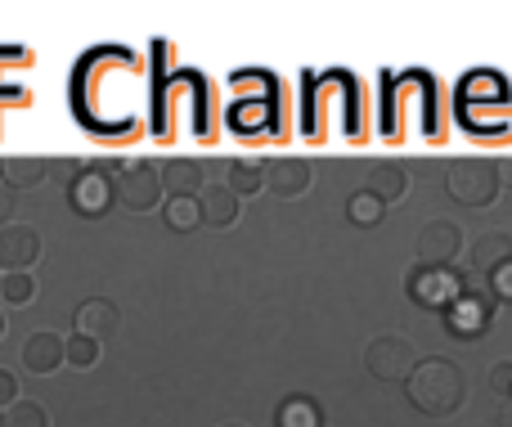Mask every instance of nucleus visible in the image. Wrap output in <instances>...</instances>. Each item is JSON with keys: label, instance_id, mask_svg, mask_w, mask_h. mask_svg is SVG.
Returning <instances> with one entry per match:
<instances>
[{"label": "nucleus", "instance_id": "nucleus-9", "mask_svg": "<svg viewBox=\"0 0 512 427\" xmlns=\"http://www.w3.org/2000/svg\"><path fill=\"white\" fill-rule=\"evenodd\" d=\"M198 203H203V225H212V230H225V225L239 221V194L225 180L221 185H207L198 194Z\"/></svg>", "mask_w": 512, "mask_h": 427}, {"label": "nucleus", "instance_id": "nucleus-7", "mask_svg": "<svg viewBox=\"0 0 512 427\" xmlns=\"http://www.w3.org/2000/svg\"><path fill=\"white\" fill-rule=\"evenodd\" d=\"M117 329H122L117 302H108V297H86V302L77 306V333H86V338H95V342H108V338H117Z\"/></svg>", "mask_w": 512, "mask_h": 427}, {"label": "nucleus", "instance_id": "nucleus-14", "mask_svg": "<svg viewBox=\"0 0 512 427\" xmlns=\"http://www.w3.org/2000/svg\"><path fill=\"white\" fill-rule=\"evenodd\" d=\"M274 427H324V410L310 396H288L274 410Z\"/></svg>", "mask_w": 512, "mask_h": 427}, {"label": "nucleus", "instance_id": "nucleus-18", "mask_svg": "<svg viewBox=\"0 0 512 427\" xmlns=\"http://www.w3.org/2000/svg\"><path fill=\"white\" fill-rule=\"evenodd\" d=\"M0 297H5L9 306H27L36 297V279L32 270H14V275H5V284H0Z\"/></svg>", "mask_w": 512, "mask_h": 427}, {"label": "nucleus", "instance_id": "nucleus-12", "mask_svg": "<svg viewBox=\"0 0 512 427\" xmlns=\"http://www.w3.org/2000/svg\"><path fill=\"white\" fill-rule=\"evenodd\" d=\"M162 221H167L176 234H189L203 225V203H198L194 194H171L167 203H162Z\"/></svg>", "mask_w": 512, "mask_h": 427}, {"label": "nucleus", "instance_id": "nucleus-26", "mask_svg": "<svg viewBox=\"0 0 512 427\" xmlns=\"http://www.w3.org/2000/svg\"><path fill=\"white\" fill-rule=\"evenodd\" d=\"M0 284H5V270H0Z\"/></svg>", "mask_w": 512, "mask_h": 427}, {"label": "nucleus", "instance_id": "nucleus-15", "mask_svg": "<svg viewBox=\"0 0 512 427\" xmlns=\"http://www.w3.org/2000/svg\"><path fill=\"white\" fill-rule=\"evenodd\" d=\"M454 243H459V234H454L450 225H427V230L418 234V252H423L427 266H441V261L454 252Z\"/></svg>", "mask_w": 512, "mask_h": 427}, {"label": "nucleus", "instance_id": "nucleus-2", "mask_svg": "<svg viewBox=\"0 0 512 427\" xmlns=\"http://www.w3.org/2000/svg\"><path fill=\"white\" fill-rule=\"evenodd\" d=\"M409 396H414L418 410L427 414H450L463 401V378L454 374L445 360H427L423 369H414L409 378Z\"/></svg>", "mask_w": 512, "mask_h": 427}, {"label": "nucleus", "instance_id": "nucleus-22", "mask_svg": "<svg viewBox=\"0 0 512 427\" xmlns=\"http://www.w3.org/2000/svg\"><path fill=\"white\" fill-rule=\"evenodd\" d=\"M14 203H18V189H9L5 180H0V230L14 225Z\"/></svg>", "mask_w": 512, "mask_h": 427}, {"label": "nucleus", "instance_id": "nucleus-5", "mask_svg": "<svg viewBox=\"0 0 512 427\" xmlns=\"http://www.w3.org/2000/svg\"><path fill=\"white\" fill-rule=\"evenodd\" d=\"M41 257V234L32 230V225L14 221L0 230V270L5 275H14V270H32V261Z\"/></svg>", "mask_w": 512, "mask_h": 427}, {"label": "nucleus", "instance_id": "nucleus-25", "mask_svg": "<svg viewBox=\"0 0 512 427\" xmlns=\"http://www.w3.org/2000/svg\"><path fill=\"white\" fill-rule=\"evenodd\" d=\"M221 427H248V423H221Z\"/></svg>", "mask_w": 512, "mask_h": 427}, {"label": "nucleus", "instance_id": "nucleus-19", "mask_svg": "<svg viewBox=\"0 0 512 427\" xmlns=\"http://www.w3.org/2000/svg\"><path fill=\"white\" fill-rule=\"evenodd\" d=\"M346 212H351L355 225H373V221L382 216V198H373L369 189H360V194L346 198Z\"/></svg>", "mask_w": 512, "mask_h": 427}, {"label": "nucleus", "instance_id": "nucleus-20", "mask_svg": "<svg viewBox=\"0 0 512 427\" xmlns=\"http://www.w3.org/2000/svg\"><path fill=\"white\" fill-rule=\"evenodd\" d=\"M5 427H50V414H45L41 401H18L14 410H9Z\"/></svg>", "mask_w": 512, "mask_h": 427}, {"label": "nucleus", "instance_id": "nucleus-16", "mask_svg": "<svg viewBox=\"0 0 512 427\" xmlns=\"http://www.w3.org/2000/svg\"><path fill=\"white\" fill-rule=\"evenodd\" d=\"M50 171L45 158H5V185L9 189H36Z\"/></svg>", "mask_w": 512, "mask_h": 427}, {"label": "nucleus", "instance_id": "nucleus-3", "mask_svg": "<svg viewBox=\"0 0 512 427\" xmlns=\"http://www.w3.org/2000/svg\"><path fill=\"white\" fill-rule=\"evenodd\" d=\"M117 185V207L131 216L140 212H153L162 203V167H153L149 158H135V162H122V176L113 180Z\"/></svg>", "mask_w": 512, "mask_h": 427}, {"label": "nucleus", "instance_id": "nucleus-1", "mask_svg": "<svg viewBox=\"0 0 512 427\" xmlns=\"http://www.w3.org/2000/svg\"><path fill=\"white\" fill-rule=\"evenodd\" d=\"M108 171H122V162H77V176L68 180V203L77 216L99 221L117 203V176H108Z\"/></svg>", "mask_w": 512, "mask_h": 427}, {"label": "nucleus", "instance_id": "nucleus-13", "mask_svg": "<svg viewBox=\"0 0 512 427\" xmlns=\"http://www.w3.org/2000/svg\"><path fill=\"white\" fill-rule=\"evenodd\" d=\"M364 189H369L373 198H382V203H391V198L405 194V167H400V162H373Z\"/></svg>", "mask_w": 512, "mask_h": 427}, {"label": "nucleus", "instance_id": "nucleus-11", "mask_svg": "<svg viewBox=\"0 0 512 427\" xmlns=\"http://www.w3.org/2000/svg\"><path fill=\"white\" fill-rule=\"evenodd\" d=\"M225 185H230L239 198L265 189V158H230L225 162Z\"/></svg>", "mask_w": 512, "mask_h": 427}, {"label": "nucleus", "instance_id": "nucleus-8", "mask_svg": "<svg viewBox=\"0 0 512 427\" xmlns=\"http://www.w3.org/2000/svg\"><path fill=\"white\" fill-rule=\"evenodd\" d=\"M23 365L27 374H54L59 365H68V351H63V338L50 329L32 333V338L23 342Z\"/></svg>", "mask_w": 512, "mask_h": 427}, {"label": "nucleus", "instance_id": "nucleus-21", "mask_svg": "<svg viewBox=\"0 0 512 427\" xmlns=\"http://www.w3.org/2000/svg\"><path fill=\"white\" fill-rule=\"evenodd\" d=\"M18 401H23V396H18V378L9 374V369H0V410H14Z\"/></svg>", "mask_w": 512, "mask_h": 427}, {"label": "nucleus", "instance_id": "nucleus-4", "mask_svg": "<svg viewBox=\"0 0 512 427\" xmlns=\"http://www.w3.org/2000/svg\"><path fill=\"white\" fill-rule=\"evenodd\" d=\"M364 365H369V374L378 383H405V378H414V347L405 338H396V333L373 338L369 351H364Z\"/></svg>", "mask_w": 512, "mask_h": 427}, {"label": "nucleus", "instance_id": "nucleus-24", "mask_svg": "<svg viewBox=\"0 0 512 427\" xmlns=\"http://www.w3.org/2000/svg\"><path fill=\"white\" fill-rule=\"evenodd\" d=\"M0 338H5V315H0Z\"/></svg>", "mask_w": 512, "mask_h": 427}, {"label": "nucleus", "instance_id": "nucleus-23", "mask_svg": "<svg viewBox=\"0 0 512 427\" xmlns=\"http://www.w3.org/2000/svg\"><path fill=\"white\" fill-rule=\"evenodd\" d=\"M9 423V410H0V427H5Z\"/></svg>", "mask_w": 512, "mask_h": 427}, {"label": "nucleus", "instance_id": "nucleus-6", "mask_svg": "<svg viewBox=\"0 0 512 427\" xmlns=\"http://www.w3.org/2000/svg\"><path fill=\"white\" fill-rule=\"evenodd\" d=\"M315 185V171H310L306 158H274L265 162V189L274 198H301Z\"/></svg>", "mask_w": 512, "mask_h": 427}, {"label": "nucleus", "instance_id": "nucleus-17", "mask_svg": "<svg viewBox=\"0 0 512 427\" xmlns=\"http://www.w3.org/2000/svg\"><path fill=\"white\" fill-rule=\"evenodd\" d=\"M99 347H104V342L86 338V333H72V338H63V351H68V365L72 369H90V365H95Z\"/></svg>", "mask_w": 512, "mask_h": 427}, {"label": "nucleus", "instance_id": "nucleus-10", "mask_svg": "<svg viewBox=\"0 0 512 427\" xmlns=\"http://www.w3.org/2000/svg\"><path fill=\"white\" fill-rule=\"evenodd\" d=\"M203 180H207V171H203V162H194V158H171L167 167H162V185L171 189V194H203Z\"/></svg>", "mask_w": 512, "mask_h": 427}]
</instances>
